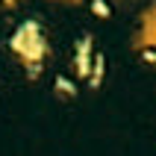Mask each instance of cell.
Instances as JSON below:
<instances>
[{
	"label": "cell",
	"mask_w": 156,
	"mask_h": 156,
	"mask_svg": "<svg viewBox=\"0 0 156 156\" xmlns=\"http://www.w3.org/2000/svg\"><path fill=\"white\" fill-rule=\"evenodd\" d=\"M12 47H15L27 62H38V56L44 53V35H41V30H38V24L27 21V24L15 33Z\"/></svg>",
	"instance_id": "1"
},
{
	"label": "cell",
	"mask_w": 156,
	"mask_h": 156,
	"mask_svg": "<svg viewBox=\"0 0 156 156\" xmlns=\"http://www.w3.org/2000/svg\"><path fill=\"white\" fill-rule=\"evenodd\" d=\"M77 74L80 77H88L91 74V41L83 38L77 44Z\"/></svg>",
	"instance_id": "2"
},
{
	"label": "cell",
	"mask_w": 156,
	"mask_h": 156,
	"mask_svg": "<svg viewBox=\"0 0 156 156\" xmlns=\"http://www.w3.org/2000/svg\"><path fill=\"white\" fill-rule=\"evenodd\" d=\"M56 88H59V94H65V97L74 94V86H71L68 80H56Z\"/></svg>",
	"instance_id": "3"
},
{
	"label": "cell",
	"mask_w": 156,
	"mask_h": 156,
	"mask_svg": "<svg viewBox=\"0 0 156 156\" xmlns=\"http://www.w3.org/2000/svg\"><path fill=\"white\" fill-rule=\"evenodd\" d=\"M6 3H9V6H12V3H21V0H6Z\"/></svg>",
	"instance_id": "4"
}]
</instances>
